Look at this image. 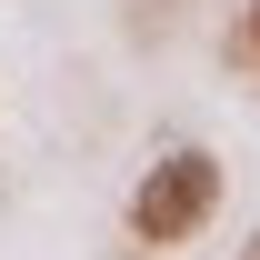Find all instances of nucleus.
<instances>
[{
    "label": "nucleus",
    "instance_id": "obj_1",
    "mask_svg": "<svg viewBox=\"0 0 260 260\" xmlns=\"http://www.w3.org/2000/svg\"><path fill=\"white\" fill-rule=\"evenodd\" d=\"M210 210H220V160H210L200 140H180V150H160V160L140 170V190H130V240L180 250L190 230H210Z\"/></svg>",
    "mask_w": 260,
    "mask_h": 260
},
{
    "label": "nucleus",
    "instance_id": "obj_2",
    "mask_svg": "<svg viewBox=\"0 0 260 260\" xmlns=\"http://www.w3.org/2000/svg\"><path fill=\"white\" fill-rule=\"evenodd\" d=\"M240 50H250V60H260V0H250V30H240Z\"/></svg>",
    "mask_w": 260,
    "mask_h": 260
}]
</instances>
